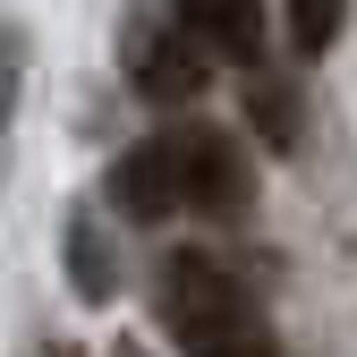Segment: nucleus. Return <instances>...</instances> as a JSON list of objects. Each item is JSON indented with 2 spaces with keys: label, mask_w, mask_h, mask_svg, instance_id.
<instances>
[{
  "label": "nucleus",
  "mask_w": 357,
  "mask_h": 357,
  "mask_svg": "<svg viewBox=\"0 0 357 357\" xmlns=\"http://www.w3.org/2000/svg\"><path fill=\"white\" fill-rule=\"evenodd\" d=\"M119 357H145V349H119Z\"/></svg>",
  "instance_id": "obj_9"
},
{
  "label": "nucleus",
  "mask_w": 357,
  "mask_h": 357,
  "mask_svg": "<svg viewBox=\"0 0 357 357\" xmlns=\"http://www.w3.org/2000/svg\"><path fill=\"white\" fill-rule=\"evenodd\" d=\"M178 26H188L213 60H264V0H178Z\"/></svg>",
  "instance_id": "obj_4"
},
{
  "label": "nucleus",
  "mask_w": 357,
  "mask_h": 357,
  "mask_svg": "<svg viewBox=\"0 0 357 357\" xmlns=\"http://www.w3.org/2000/svg\"><path fill=\"white\" fill-rule=\"evenodd\" d=\"M9 102H17V34L0 26V119H9Z\"/></svg>",
  "instance_id": "obj_8"
},
{
  "label": "nucleus",
  "mask_w": 357,
  "mask_h": 357,
  "mask_svg": "<svg viewBox=\"0 0 357 357\" xmlns=\"http://www.w3.org/2000/svg\"><path fill=\"white\" fill-rule=\"evenodd\" d=\"M43 357H68V349H43Z\"/></svg>",
  "instance_id": "obj_10"
},
{
  "label": "nucleus",
  "mask_w": 357,
  "mask_h": 357,
  "mask_svg": "<svg viewBox=\"0 0 357 357\" xmlns=\"http://www.w3.org/2000/svg\"><path fill=\"white\" fill-rule=\"evenodd\" d=\"M68 264H77V298H111V264H102L94 221H77V230H68Z\"/></svg>",
  "instance_id": "obj_7"
},
{
  "label": "nucleus",
  "mask_w": 357,
  "mask_h": 357,
  "mask_svg": "<svg viewBox=\"0 0 357 357\" xmlns=\"http://www.w3.org/2000/svg\"><path fill=\"white\" fill-rule=\"evenodd\" d=\"M111 204H119L128 221H170V213H213V221H230V213L255 204V170H247V145L230 137V128L178 119V128H153L145 145L119 153Z\"/></svg>",
  "instance_id": "obj_1"
},
{
  "label": "nucleus",
  "mask_w": 357,
  "mask_h": 357,
  "mask_svg": "<svg viewBox=\"0 0 357 357\" xmlns=\"http://www.w3.org/2000/svg\"><path fill=\"white\" fill-rule=\"evenodd\" d=\"M247 119L264 128V145H273V153L298 145V94H289L281 77H247Z\"/></svg>",
  "instance_id": "obj_5"
},
{
  "label": "nucleus",
  "mask_w": 357,
  "mask_h": 357,
  "mask_svg": "<svg viewBox=\"0 0 357 357\" xmlns=\"http://www.w3.org/2000/svg\"><path fill=\"white\" fill-rule=\"evenodd\" d=\"M128 85H137L145 102H162V111H178V102H196L204 85H213V52L188 34V26H162V17H137L128 26Z\"/></svg>",
  "instance_id": "obj_3"
},
{
  "label": "nucleus",
  "mask_w": 357,
  "mask_h": 357,
  "mask_svg": "<svg viewBox=\"0 0 357 357\" xmlns=\"http://www.w3.org/2000/svg\"><path fill=\"white\" fill-rule=\"evenodd\" d=\"M340 17H349V0H289V43L298 52H324L340 34Z\"/></svg>",
  "instance_id": "obj_6"
},
{
  "label": "nucleus",
  "mask_w": 357,
  "mask_h": 357,
  "mask_svg": "<svg viewBox=\"0 0 357 357\" xmlns=\"http://www.w3.org/2000/svg\"><path fill=\"white\" fill-rule=\"evenodd\" d=\"M153 315L162 332L178 340V357H273V324H264V306L247 298V281L230 273L221 255L204 247H178L162 255L153 273Z\"/></svg>",
  "instance_id": "obj_2"
}]
</instances>
